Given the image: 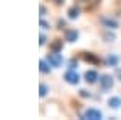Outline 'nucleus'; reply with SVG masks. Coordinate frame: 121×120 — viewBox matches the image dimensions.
Here are the masks:
<instances>
[{
	"mask_svg": "<svg viewBox=\"0 0 121 120\" xmlns=\"http://www.w3.org/2000/svg\"><path fill=\"white\" fill-rule=\"evenodd\" d=\"M82 119H91V120H100L102 119V112L97 109H87L82 114Z\"/></svg>",
	"mask_w": 121,
	"mask_h": 120,
	"instance_id": "nucleus-1",
	"label": "nucleus"
},
{
	"mask_svg": "<svg viewBox=\"0 0 121 120\" xmlns=\"http://www.w3.org/2000/svg\"><path fill=\"white\" fill-rule=\"evenodd\" d=\"M65 80L69 84H78L79 83V75L74 72V68H71V70H68L65 73Z\"/></svg>",
	"mask_w": 121,
	"mask_h": 120,
	"instance_id": "nucleus-2",
	"label": "nucleus"
},
{
	"mask_svg": "<svg viewBox=\"0 0 121 120\" xmlns=\"http://www.w3.org/2000/svg\"><path fill=\"white\" fill-rule=\"evenodd\" d=\"M48 62L53 65V67H60V65L63 63V57H61V54H58V52H52V54H48Z\"/></svg>",
	"mask_w": 121,
	"mask_h": 120,
	"instance_id": "nucleus-3",
	"label": "nucleus"
},
{
	"mask_svg": "<svg viewBox=\"0 0 121 120\" xmlns=\"http://www.w3.org/2000/svg\"><path fill=\"white\" fill-rule=\"evenodd\" d=\"M100 23H102L105 28H110V29H116L118 28V21L113 18H107V16H103V18H100Z\"/></svg>",
	"mask_w": 121,
	"mask_h": 120,
	"instance_id": "nucleus-4",
	"label": "nucleus"
},
{
	"mask_svg": "<svg viewBox=\"0 0 121 120\" xmlns=\"http://www.w3.org/2000/svg\"><path fill=\"white\" fill-rule=\"evenodd\" d=\"M100 86H102V89H110L113 86V80L110 75H103L102 78H100Z\"/></svg>",
	"mask_w": 121,
	"mask_h": 120,
	"instance_id": "nucleus-5",
	"label": "nucleus"
},
{
	"mask_svg": "<svg viewBox=\"0 0 121 120\" xmlns=\"http://www.w3.org/2000/svg\"><path fill=\"white\" fill-rule=\"evenodd\" d=\"M99 80V75H97V72H94V70H89V72H86V81L87 83H95Z\"/></svg>",
	"mask_w": 121,
	"mask_h": 120,
	"instance_id": "nucleus-6",
	"label": "nucleus"
},
{
	"mask_svg": "<svg viewBox=\"0 0 121 120\" xmlns=\"http://www.w3.org/2000/svg\"><path fill=\"white\" fill-rule=\"evenodd\" d=\"M108 106L112 107V109H118L121 106V99L118 96H115V97H110V101H108Z\"/></svg>",
	"mask_w": 121,
	"mask_h": 120,
	"instance_id": "nucleus-7",
	"label": "nucleus"
},
{
	"mask_svg": "<svg viewBox=\"0 0 121 120\" xmlns=\"http://www.w3.org/2000/svg\"><path fill=\"white\" fill-rule=\"evenodd\" d=\"M76 39H78V31H68V33H66V41L73 42Z\"/></svg>",
	"mask_w": 121,
	"mask_h": 120,
	"instance_id": "nucleus-8",
	"label": "nucleus"
},
{
	"mask_svg": "<svg viewBox=\"0 0 121 120\" xmlns=\"http://www.w3.org/2000/svg\"><path fill=\"white\" fill-rule=\"evenodd\" d=\"M84 60H87V62H94V63H99V62H100V60H99V58H97V57H94L92 54H89V55H87V54H84Z\"/></svg>",
	"mask_w": 121,
	"mask_h": 120,
	"instance_id": "nucleus-9",
	"label": "nucleus"
},
{
	"mask_svg": "<svg viewBox=\"0 0 121 120\" xmlns=\"http://www.w3.org/2000/svg\"><path fill=\"white\" fill-rule=\"evenodd\" d=\"M78 13H79V8H76V7H73V8H69V11H68L69 18H78Z\"/></svg>",
	"mask_w": 121,
	"mask_h": 120,
	"instance_id": "nucleus-10",
	"label": "nucleus"
},
{
	"mask_svg": "<svg viewBox=\"0 0 121 120\" xmlns=\"http://www.w3.org/2000/svg\"><path fill=\"white\" fill-rule=\"evenodd\" d=\"M40 72H42V73H48V72H50V68L47 67L45 60H40Z\"/></svg>",
	"mask_w": 121,
	"mask_h": 120,
	"instance_id": "nucleus-11",
	"label": "nucleus"
},
{
	"mask_svg": "<svg viewBox=\"0 0 121 120\" xmlns=\"http://www.w3.org/2000/svg\"><path fill=\"white\" fill-rule=\"evenodd\" d=\"M47 91H48V88H47L45 84H40V96H42V97L47 94Z\"/></svg>",
	"mask_w": 121,
	"mask_h": 120,
	"instance_id": "nucleus-12",
	"label": "nucleus"
},
{
	"mask_svg": "<svg viewBox=\"0 0 121 120\" xmlns=\"http://www.w3.org/2000/svg\"><path fill=\"white\" fill-rule=\"evenodd\" d=\"M108 63H110V65H116V63H118V57H108Z\"/></svg>",
	"mask_w": 121,
	"mask_h": 120,
	"instance_id": "nucleus-13",
	"label": "nucleus"
},
{
	"mask_svg": "<svg viewBox=\"0 0 121 120\" xmlns=\"http://www.w3.org/2000/svg\"><path fill=\"white\" fill-rule=\"evenodd\" d=\"M60 47H61V42H55V44H53V49H55V50H58Z\"/></svg>",
	"mask_w": 121,
	"mask_h": 120,
	"instance_id": "nucleus-14",
	"label": "nucleus"
},
{
	"mask_svg": "<svg viewBox=\"0 0 121 120\" xmlns=\"http://www.w3.org/2000/svg\"><path fill=\"white\" fill-rule=\"evenodd\" d=\"M44 44H45V36L42 34V36H40V46H44Z\"/></svg>",
	"mask_w": 121,
	"mask_h": 120,
	"instance_id": "nucleus-15",
	"label": "nucleus"
},
{
	"mask_svg": "<svg viewBox=\"0 0 121 120\" xmlns=\"http://www.w3.org/2000/svg\"><path fill=\"white\" fill-rule=\"evenodd\" d=\"M40 26H42V28H44V29H45V28H47V26H48V24H47V23H45V21H40Z\"/></svg>",
	"mask_w": 121,
	"mask_h": 120,
	"instance_id": "nucleus-16",
	"label": "nucleus"
},
{
	"mask_svg": "<svg viewBox=\"0 0 121 120\" xmlns=\"http://www.w3.org/2000/svg\"><path fill=\"white\" fill-rule=\"evenodd\" d=\"M116 75H118V78H120V80H121V68H120V70H118V72H116Z\"/></svg>",
	"mask_w": 121,
	"mask_h": 120,
	"instance_id": "nucleus-17",
	"label": "nucleus"
},
{
	"mask_svg": "<svg viewBox=\"0 0 121 120\" xmlns=\"http://www.w3.org/2000/svg\"><path fill=\"white\" fill-rule=\"evenodd\" d=\"M55 2H56V3H61V2H63V0H55Z\"/></svg>",
	"mask_w": 121,
	"mask_h": 120,
	"instance_id": "nucleus-18",
	"label": "nucleus"
}]
</instances>
